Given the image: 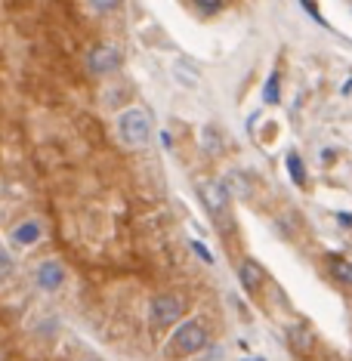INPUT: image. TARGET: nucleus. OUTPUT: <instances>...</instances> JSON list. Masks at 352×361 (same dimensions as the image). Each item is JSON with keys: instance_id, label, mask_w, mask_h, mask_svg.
<instances>
[{"instance_id": "3", "label": "nucleus", "mask_w": 352, "mask_h": 361, "mask_svg": "<svg viewBox=\"0 0 352 361\" xmlns=\"http://www.w3.org/2000/svg\"><path fill=\"white\" fill-rule=\"evenodd\" d=\"M183 309L185 302L174 297V293H161V297H155L148 302V328L152 330H164L170 328V324H176L183 318Z\"/></svg>"}, {"instance_id": "11", "label": "nucleus", "mask_w": 352, "mask_h": 361, "mask_svg": "<svg viewBox=\"0 0 352 361\" xmlns=\"http://www.w3.org/2000/svg\"><path fill=\"white\" fill-rule=\"evenodd\" d=\"M328 269H330V275L340 281V284H352V263H349V259L330 256L328 259Z\"/></svg>"}, {"instance_id": "19", "label": "nucleus", "mask_w": 352, "mask_h": 361, "mask_svg": "<svg viewBox=\"0 0 352 361\" xmlns=\"http://www.w3.org/2000/svg\"><path fill=\"white\" fill-rule=\"evenodd\" d=\"M192 250H195V254H198L201 259H204V263H213V254H211V250H207L201 241H192Z\"/></svg>"}, {"instance_id": "1", "label": "nucleus", "mask_w": 352, "mask_h": 361, "mask_svg": "<svg viewBox=\"0 0 352 361\" xmlns=\"http://www.w3.org/2000/svg\"><path fill=\"white\" fill-rule=\"evenodd\" d=\"M155 133V124H152V114L142 112V108H124L118 114V139L130 148H142L148 146Z\"/></svg>"}, {"instance_id": "17", "label": "nucleus", "mask_w": 352, "mask_h": 361, "mask_svg": "<svg viewBox=\"0 0 352 361\" xmlns=\"http://www.w3.org/2000/svg\"><path fill=\"white\" fill-rule=\"evenodd\" d=\"M10 272H13V259H10V254H6V250H0V278L10 275Z\"/></svg>"}, {"instance_id": "8", "label": "nucleus", "mask_w": 352, "mask_h": 361, "mask_svg": "<svg viewBox=\"0 0 352 361\" xmlns=\"http://www.w3.org/2000/svg\"><path fill=\"white\" fill-rule=\"evenodd\" d=\"M238 278H241V287L247 293H257L263 287V269L257 259H244V263L238 266Z\"/></svg>"}, {"instance_id": "9", "label": "nucleus", "mask_w": 352, "mask_h": 361, "mask_svg": "<svg viewBox=\"0 0 352 361\" xmlns=\"http://www.w3.org/2000/svg\"><path fill=\"white\" fill-rule=\"evenodd\" d=\"M170 71H174V77H176V81L183 84V86H189V90H195L198 81H201L198 68H192V65L185 62V59H176V62H174V68H170Z\"/></svg>"}, {"instance_id": "2", "label": "nucleus", "mask_w": 352, "mask_h": 361, "mask_svg": "<svg viewBox=\"0 0 352 361\" xmlns=\"http://www.w3.org/2000/svg\"><path fill=\"white\" fill-rule=\"evenodd\" d=\"M207 346V328H204V321H198V318H189V321H183L179 328L170 334V340H167V355H174V358H189V355H195V352H201Z\"/></svg>"}, {"instance_id": "20", "label": "nucleus", "mask_w": 352, "mask_h": 361, "mask_svg": "<svg viewBox=\"0 0 352 361\" xmlns=\"http://www.w3.org/2000/svg\"><path fill=\"white\" fill-rule=\"evenodd\" d=\"M124 96H127V93L121 90V86H114V90L109 93V96H105V105H109V108H114V99H124Z\"/></svg>"}, {"instance_id": "5", "label": "nucleus", "mask_w": 352, "mask_h": 361, "mask_svg": "<svg viewBox=\"0 0 352 361\" xmlns=\"http://www.w3.org/2000/svg\"><path fill=\"white\" fill-rule=\"evenodd\" d=\"M198 194H201L204 207H207V210H211L213 216H222V213H226V204H229L226 183H220V179H201V183H198Z\"/></svg>"}, {"instance_id": "4", "label": "nucleus", "mask_w": 352, "mask_h": 361, "mask_svg": "<svg viewBox=\"0 0 352 361\" xmlns=\"http://www.w3.org/2000/svg\"><path fill=\"white\" fill-rule=\"evenodd\" d=\"M66 278H68L66 266H62L59 259H53V256L40 259V263L34 266V284H38L40 291H47V293L59 291V287L66 284Z\"/></svg>"}, {"instance_id": "15", "label": "nucleus", "mask_w": 352, "mask_h": 361, "mask_svg": "<svg viewBox=\"0 0 352 361\" xmlns=\"http://www.w3.org/2000/svg\"><path fill=\"white\" fill-rule=\"evenodd\" d=\"M201 146L207 148V155H220L222 142H220L217 130H213V127H204V130H201Z\"/></svg>"}, {"instance_id": "7", "label": "nucleus", "mask_w": 352, "mask_h": 361, "mask_svg": "<svg viewBox=\"0 0 352 361\" xmlns=\"http://www.w3.org/2000/svg\"><path fill=\"white\" fill-rule=\"evenodd\" d=\"M87 65L93 75H114L121 68V53L114 47H93L87 56Z\"/></svg>"}, {"instance_id": "6", "label": "nucleus", "mask_w": 352, "mask_h": 361, "mask_svg": "<svg viewBox=\"0 0 352 361\" xmlns=\"http://www.w3.org/2000/svg\"><path fill=\"white\" fill-rule=\"evenodd\" d=\"M44 222L38 220V216H28V220H22V222H16V226H13V232H10V244L13 247H34V244L40 241V238H44Z\"/></svg>"}, {"instance_id": "18", "label": "nucleus", "mask_w": 352, "mask_h": 361, "mask_svg": "<svg viewBox=\"0 0 352 361\" xmlns=\"http://www.w3.org/2000/svg\"><path fill=\"white\" fill-rule=\"evenodd\" d=\"M121 3H114V0H102V3H90V10L93 13H112V10H118Z\"/></svg>"}, {"instance_id": "13", "label": "nucleus", "mask_w": 352, "mask_h": 361, "mask_svg": "<svg viewBox=\"0 0 352 361\" xmlns=\"http://www.w3.org/2000/svg\"><path fill=\"white\" fill-rule=\"evenodd\" d=\"M284 164H287V170H291V179L297 185H306V167H303V161H300V155L297 151H291V155L284 158Z\"/></svg>"}, {"instance_id": "21", "label": "nucleus", "mask_w": 352, "mask_h": 361, "mask_svg": "<svg viewBox=\"0 0 352 361\" xmlns=\"http://www.w3.org/2000/svg\"><path fill=\"white\" fill-rule=\"evenodd\" d=\"M244 361H266V358H244Z\"/></svg>"}, {"instance_id": "14", "label": "nucleus", "mask_w": 352, "mask_h": 361, "mask_svg": "<svg viewBox=\"0 0 352 361\" xmlns=\"http://www.w3.org/2000/svg\"><path fill=\"white\" fill-rule=\"evenodd\" d=\"M278 81H282V77H278V71H272L269 75V81H266V86H263V102L266 105H278Z\"/></svg>"}, {"instance_id": "16", "label": "nucleus", "mask_w": 352, "mask_h": 361, "mask_svg": "<svg viewBox=\"0 0 352 361\" xmlns=\"http://www.w3.org/2000/svg\"><path fill=\"white\" fill-rule=\"evenodd\" d=\"M198 13H201V16H213V13H220L222 10V3H220V0H198Z\"/></svg>"}, {"instance_id": "10", "label": "nucleus", "mask_w": 352, "mask_h": 361, "mask_svg": "<svg viewBox=\"0 0 352 361\" xmlns=\"http://www.w3.org/2000/svg\"><path fill=\"white\" fill-rule=\"evenodd\" d=\"M226 192L229 194H238V198H247V194H250V179L244 176L241 170H232L226 176Z\"/></svg>"}, {"instance_id": "12", "label": "nucleus", "mask_w": 352, "mask_h": 361, "mask_svg": "<svg viewBox=\"0 0 352 361\" xmlns=\"http://www.w3.org/2000/svg\"><path fill=\"white\" fill-rule=\"evenodd\" d=\"M287 337H291V346L297 352H306L309 346H312V337H309L306 328H300V324H293V328H287Z\"/></svg>"}]
</instances>
